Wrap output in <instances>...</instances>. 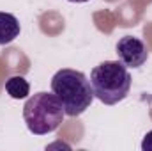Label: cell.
<instances>
[{"instance_id": "cell-8", "label": "cell", "mask_w": 152, "mask_h": 151, "mask_svg": "<svg viewBox=\"0 0 152 151\" xmlns=\"http://www.w3.org/2000/svg\"><path fill=\"white\" fill-rule=\"evenodd\" d=\"M67 2H73V4H85V2H88V0H67Z\"/></svg>"}, {"instance_id": "cell-3", "label": "cell", "mask_w": 152, "mask_h": 151, "mask_svg": "<svg viewBox=\"0 0 152 151\" xmlns=\"http://www.w3.org/2000/svg\"><path fill=\"white\" fill-rule=\"evenodd\" d=\"M64 115L66 112L58 98L44 91L28 96L23 105L25 124L34 135H48L55 132L62 124Z\"/></svg>"}, {"instance_id": "cell-2", "label": "cell", "mask_w": 152, "mask_h": 151, "mask_svg": "<svg viewBox=\"0 0 152 151\" xmlns=\"http://www.w3.org/2000/svg\"><path fill=\"white\" fill-rule=\"evenodd\" d=\"M94 96L104 105H117L131 91V75L120 61H104L90 71Z\"/></svg>"}, {"instance_id": "cell-7", "label": "cell", "mask_w": 152, "mask_h": 151, "mask_svg": "<svg viewBox=\"0 0 152 151\" xmlns=\"http://www.w3.org/2000/svg\"><path fill=\"white\" fill-rule=\"evenodd\" d=\"M142 150L143 151H152V130L147 132V135L142 141Z\"/></svg>"}, {"instance_id": "cell-6", "label": "cell", "mask_w": 152, "mask_h": 151, "mask_svg": "<svg viewBox=\"0 0 152 151\" xmlns=\"http://www.w3.org/2000/svg\"><path fill=\"white\" fill-rule=\"evenodd\" d=\"M5 93L12 100H23L30 94V84L21 75H14L5 80Z\"/></svg>"}, {"instance_id": "cell-5", "label": "cell", "mask_w": 152, "mask_h": 151, "mask_svg": "<svg viewBox=\"0 0 152 151\" xmlns=\"http://www.w3.org/2000/svg\"><path fill=\"white\" fill-rule=\"evenodd\" d=\"M20 21L11 13H0V44H9L20 36Z\"/></svg>"}, {"instance_id": "cell-4", "label": "cell", "mask_w": 152, "mask_h": 151, "mask_svg": "<svg viewBox=\"0 0 152 151\" xmlns=\"http://www.w3.org/2000/svg\"><path fill=\"white\" fill-rule=\"evenodd\" d=\"M115 50H117L118 61L124 66H127V68H140L149 59L147 44L142 39L134 38V36H124V38H120L118 43H117V46H115Z\"/></svg>"}, {"instance_id": "cell-1", "label": "cell", "mask_w": 152, "mask_h": 151, "mask_svg": "<svg viewBox=\"0 0 152 151\" xmlns=\"http://www.w3.org/2000/svg\"><path fill=\"white\" fill-rule=\"evenodd\" d=\"M51 91L62 103L66 115H71V117H78L87 109H90L96 98L90 80L85 76V73L71 68L58 70L53 75Z\"/></svg>"}]
</instances>
